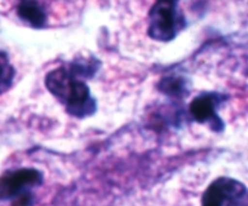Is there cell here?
<instances>
[{"instance_id": "cell-1", "label": "cell", "mask_w": 248, "mask_h": 206, "mask_svg": "<svg viewBox=\"0 0 248 206\" xmlns=\"http://www.w3.org/2000/svg\"><path fill=\"white\" fill-rule=\"evenodd\" d=\"M184 27L178 11V0H156L149 12L148 35L160 43L173 40Z\"/></svg>"}, {"instance_id": "cell-2", "label": "cell", "mask_w": 248, "mask_h": 206, "mask_svg": "<svg viewBox=\"0 0 248 206\" xmlns=\"http://www.w3.org/2000/svg\"><path fill=\"white\" fill-rule=\"evenodd\" d=\"M201 203L205 206H245L248 203L247 187L235 178L219 177L206 188Z\"/></svg>"}, {"instance_id": "cell-3", "label": "cell", "mask_w": 248, "mask_h": 206, "mask_svg": "<svg viewBox=\"0 0 248 206\" xmlns=\"http://www.w3.org/2000/svg\"><path fill=\"white\" fill-rule=\"evenodd\" d=\"M44 174L38 169H18L6 171L0 176V199L15 200L23 194L31 193V189L41 186Z\"/></svg>"}, {"instance_id": "cell-4", "label": "cell", "mask_w": 248, "mask_h": 206, "mask_svg": "<svg viewBox=\"0 0 248 206\" xmlns=\"http://www.w3.org/2000/svg\"><path fill=\"white\" fill-rule=\"evenodd\" d=\"M228 97L218 92H205L191 101L189 106V113L199 124H208L210 128L215 132H222L225 128L223 119L218 115V108L224 103Z\"/></svg>"}, {"instance_id": "cell-5", "label": "cell", "mask_w": 248, "mask_h": 206, "mask_svg": "<svg viewBox=\"0 0 248 206\" xmlns=\"http://www.w3.org/2000/svg\"><path fill=\"white\" fill-rule=\"evenodd\" d=\"M69 115L77 119H86L97 111V102L91 95V90L82 79L73 75L69 91L63 102Z\"/></svg>"}, {"instance_id": "cell-6", "label": "cell", "mask_w": 248, "mask_h": 206, "mask_svg": "<svg viewBox=\"0 0 248 206\" xmlns=\"http://www.w3.org/2000/svg\"><path fill=\"white\" fill-rule=\"evenodd\" d=\"M72 78L73 75L65 67H58L56 69H52L45 77L46 89L62 104L69 91Z\"/></svg>"}, {"instance_id": "cell-7", "label": "cell", "mask_w": 248, "mask_h": 206, "mask_svg": "<svg viewBox=\"0 0 248 206\" xmlns=\"http://www.w3.org/2000/svg\"><path fill=\"white\" fill-rule=\"evenodd\" d=\"M17 14L33 28H44L47 22L45 10L38 0H21L17 7Z\"/></svg>"}, {"instance_id": "cell-8", "label": "cell", "mask_w": 248, "mask_h": 206, "mask_svg": "<svg viewBox=\"0 0 248 206\" xmlns=\"http://www.w3.org/2000/svg\"><path fill=\"white\" fill-rule=\"evenodd\" d=\"M157 87L162 94L172 98L183 99L189 94V81L184 77H177V75L165 77L159 82Z\"/></svg>"}, {"instance_id": "cell-9", "label": "cell", "mask_w": 248, "mask_h": 206, "mask_svg": "<svg viewBox=\"0 0 248 206\" xmlns=\"http://www.w3.org/2000/svg\"><path fill=\"white\" fill-rule=\"evenodd\" d=\"M99 68H101V61L97 60L96 57H80L77 58L70 64L68 70L75 78H79V79H91V78H93L96 75Z\"/></svg>"}, {"instance_id": "cell-10", "label": "cell", "mask_w": 248, "mask_h": 206, "mask_svg": "<svg viewBox=\"0 0 248 206\" xmlns=\"http://www.w3.org/2000/svg\"><path fill=\"white\" fill-rule=\"evenodd\" d=\"M15 75H16V70L10 62L9 56L4 51H0V95L5 94L11 89Z\"/></svg>"}]
</instances>
